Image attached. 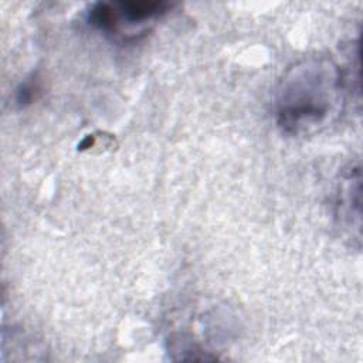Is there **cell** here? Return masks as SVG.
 <instances>
[{
	"label": "cell",
	"instance_id": "obj_1",
	"mask_svg": "<svg viewBox=\"0 0 363 363\" xmlns=\"http://www.w3.org/2000/svg\"><path fill=\"white\" fill-rule=\"evenodd\" d=\"M337 89V74L326 61L298 64L282 79L278 91L279 125L292 133L320 125L333 106Z\"/></svg>",
	"mask_w": 363,
	"mask_h": 363
},
{
	"label": "cell",
	"instance_id": "obj_2",
	"mask_svg": "<svg viewBox=\"0 0 363 363\" xmlns=\"http://www.w3.org/2000/svg\"><path fill=\"white\" fill-rule=\"evenodd\" d=\"M169 7L164 1L98 3L91 9L88 20L105 33L136 34L138 28L143 30L146 24L166 14Z\"/></svg>",
	"mask_w": 363,
	"mask_h": 363
}]
</instances>
